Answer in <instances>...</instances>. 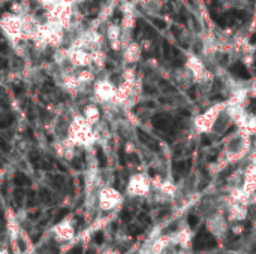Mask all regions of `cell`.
<instances>
[{
    "instance_id": "obj_13",
    "label": "cell",
    "mask_w": 256,
    "mask_h": 254,
    "mask_svg": "<svg viewBox=\"0 0 256 254\" xmlns=\"http://www.w3.org/2000/svg\"><path fill=\"white\" fill-rule=\"evenodd\" d=\"M86 114H87V120H88L90 123H94V121L98 120V117H99L98 109L93 108V106H88V108L86 109Z\"/></svg>"
},
{
    "instance_id": "obj_2",
    "label": "cell",
    "mask_w": 256,
    "mask_h": 254,
    "mask_svg": "<svg viewBox=\"0 0 256 254\" xmlns=\"http://www.w3.org/2000/svg\"><path fill=\"white\" fill-rule=\"evenodd\" d=\"M75 232V223L70 220V217H68L51 229V237L54 238L56 243H69L74 240Z\"/></svg>"
},
{
    "instance_id": "obj_18",
    "label": "cell",
    "mask_w": 256,
    "mask_h": 254,
    "mask_svg": "<svg viewBox=\"0 0 256 254\" xmlns=\"http://www.w3.org/2000/svg\"><path fill=\"white\" fill-rule=\"evenodd\" d=\"M0 254H10L4 247H0Z\"/></svg>"
},
{
    "instance_id": "obj_6",
    "label": "cell",
    "mask_w": 256,
    "mask_h": 254,
    "mask_svg": "<svg viewBox=\"0 0 256 254\" xmlns=\"http://www.w3.org/2000/svg\"><path fill=\"white\" fill-rule=\"evenodd\" d=\"M172 244H176L178 249H190L192 231L188 226H182L177 232L172 234Z\"/></svg>"
},
{
    "instance_id": "obj_15",
    "label": "cell",
    "mask_w": 256,
    "mask_h": 254,
    "mask_svg": "<svg viewBox=\"0 0 256 254\" xmlns=\"http://www.w3.org/2000/svg\"><path fill=\"white\" fill-rule=\"evenodd\" d=\"M100 254H122V253H120V250H118V249L106 247V249H104V250H102V253Z\"/></svg>"
},
{
    "instance_id": "obj_20",
    "label": "cell",
    "mask_w": 256,
    "mask_h": 254,
    "mask_svg": "<svg viewBox=\"0 0 256 254\" xmlns=\"http://www.w3.org/2000/svg\"><path fill=\"white\" fill-rule=\"evenodd\" d=\"M254 229H255V232H256V220L254 222Z\"/></svg>"
},
{
    "instance_id": "obj_9",
    "label": "cell",
    "mask_w": 256,
    "mask_h": 254,
    "mask_svg": "<svg viewBox=\"0 0 256 254\" xmlns=\"http://www.w3.org/2000/svg\"><path fill=\"white\" fill-rule=\"evenodd\" d=\"M153 123H154L156 129H159V130H168L170 126H171V121H170L165 115H158V117H154V118H153Z\"/></svg>"
},
{
    "instance_id": "obj_16",
    "label": "cell",
    "mask_w": 256,
    "mask_h": 254,
    "mask_svg": "<svg viewBox=\"0 0 256 254\" xmlns=\"http://www.w3.org/2000/svg\"><path fill=\"white\" fill-rule=\"evenodd\" d=\"M0 148H3V150H9V147H8V142L0 136Z\"/></svg>"
},
{
    "instance_id": "obj_17",
    "label": "cell",
    "mask_w": 256,
    "mask_h": 254,
    "mask_svg": "<svg viewBox=\"0 0 256 254\" xmlns=\"http://www.w3.org/2000/svg\"><path fill=\"white\" fill-rule=\"evenodd\" d=\"M219 254H242L238 253V252H236V250H225V252H222V253Z\"/></svg>"
},
{
    "instance_id": "obj_7",
    "label": "cell",
    "mask_w": 256,
    "mask_h": 254,
    "mask_svg": "<svg viewBox=\"0 0 256 254\" xmlns=\"http://www.w3.org/2000/svg\"><path fill=\"white\" fill-rule=\"evenodd\" d=\"M256 190V168H250L246 174L244 184H243V192L246 195H252Z\"/></svg>"
},
{
    "instance_id": "obj_11",
    "label": "cell",
    "mask_w": 256,
    "mask_h": 254,
    "mask_svg": "<svg viewBox=\"0 0 256 254\" xmlns=\"http://www.w3.org/2000/svg\"><path fill=\"white\" fill-rule=\"evenodd\" d=\"M98 93H99V96H100L102 99H108V97L111 96V93H112V88H111L110 84H100V85L98 87Z\"/></svg>"
},
{
    "instance_id": "obj_14",
    "label": "cell",
    "mask_w": 256,
    "mask_h": 254,
    "mask_svg": "<svg viewBox=\"0 0 256 254\" xmlns=\"http://www.w3.org/2000/svg\"><path fill=\"white\" fill-rule=\"evenodd\" d=\"M159 254H178V247L174 246V244H170V246H166Z\"/></svg>"
},
{
    "instance_id": "obj_1",
    "label": "cell",
    "mask_w": 256,
    "mask_h": 254,
    "mask_svg": "<svg viewBox=\"0 0 256 254\" xmlns=\"http://www.w3.org/2000/svg\"><path fill=\"white\" fill-rule=\"evenodd\" d=\"M207 231L218 240L224 238L230 231V222L222 213H214L207 217Z\"/></svg>"
},
{
    "instance_id": "obj_8",
    "label": "cell",
    "mask_w": 256,
    "mask_h": 254,
    "mask_svg": "<svg viewBox=\"0 0 256 254\" xmlns=\"http://www.w3.org/2000/svg\"><path fill=\"white\" fill-rule=\"evenodd\" d=\"M3 27H4V30H6L9 34H12V36H16V34L20 33V30H21L20 21L15 19V18H9V19L3 21Z\"/></svg>"
},
{
    "instance_id": "obj_10",
    "label": "cell",
    "mask_w": 256,
    "mask_h": 254,
    "mask_svg": "<svg viewBox=\"0 0 256 254\" xmlns=\"http://www.w3.org/2000/svg\"><path fill=\"white\" fill-rule=\"evenodd\" d=\"M231 70L237 75V76H240V78H249L250 75H249V72H248V69L242 64V63H236L232 67H231Z\"/></svg>"
},
{
    "instance_id": "obj_19",
    "label": "cell",
    "mask_w": 256,
    "mask_h": 254,
    "mask_svg": "<svg viewBox=\"0 0 256 254\" xmlns=\"http://www.w3.org/2000/svg\"><path fill=\"white\" fill-rule=\"evenodd\" d=\"M202 254H219V253H216V252H206V253H202Z\"/></svg>"
},
{
    "instance_id": "obj_3",
    "label": "cell",
    "mask_w": 256,
    "mask_h": 254,
    "mask_svg": "<svg viewBox=\"0 0 256 254\" xmlns=\"http://www.w3.org/2000/svg\"><path fill=\"white\" fill-rule=\"evenodd\" d=\"M123 198L120 195V192H117L112 187H105L100 190L98 202H99V208L102 211H112L116 210L120 204H122Z\"/></svg>"
},
{
    "instance_id": "obj_5",
    "label": "cell",
    "mask_w": 256,
    "mask_h": 254,
    "mask_svg": "<svg viewBox=\"0 0 256 254\" xmlns=\"http://www.w3.org/2000/svg\"><path fill=\"white\" fill-rule=\"evenodd\" d=\"M248 217V207L240 204V202H234L228 207V222L230 223H240L244 222Z\"/></svg>"
},
{
    "instance_id": "obj_4",
    "label": "cell",
    "mask_w": 256,
    "mask_h": 254,
    "mask_svg": "<svg viewBox=\"0 0 256 254\" xmlns=\"http://www.w3.org/2000/svg\"><path fill=\"white\" fill-rule=\"evenodd\" d=\"M150 192V181L142 175H135L128 184V193L130 196H147Z\"/></svg>"
},
{
    "instance_id": "obj_12",
    "label": "cell",
    "mask_w": 256,
    "mask_h": 254,
    "mask_svg": "<svg viewBox=\"0 0 256 254\" xmlns=\"http://www.w3.org/2000/svg\"><path fill=\"white\" fill-rule=\"evenodd\" d=\"M72 60L75 64H87L88 63V57L82 52H74L72 55Z\"/></svg>"
}]
</instances>
